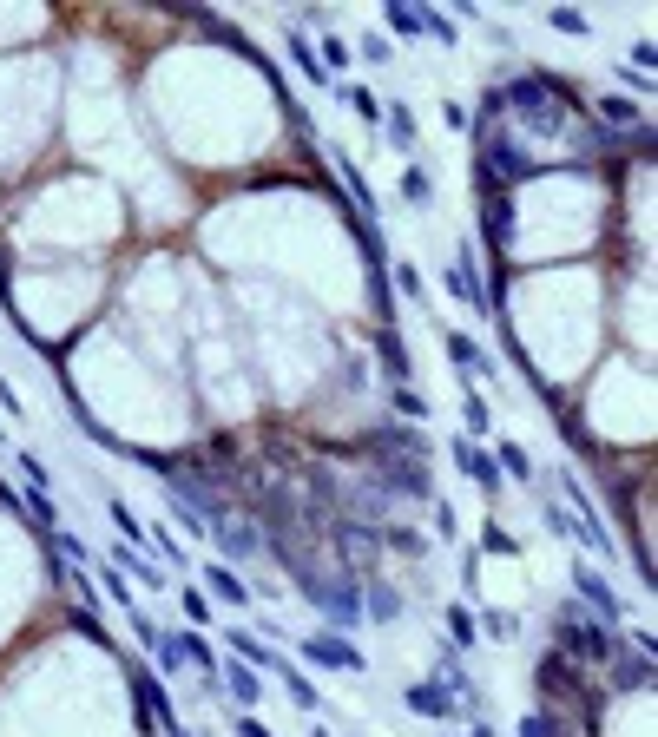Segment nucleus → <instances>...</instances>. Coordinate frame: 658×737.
Masks as SVG:
<instances>
[{
    "mask_svg": "<svg viewBox=\"0 0 658 737\" xmlns=\"http://www.w3.org/2000/svg\"><path fill=\"white\" fill-rule=\"evenodd\" d=\"M481 185H514V178L553 172V165H586L606 145L593 112L580 106L573 86L547 73H514V86H494L481 99Z\"/></svg>",
    "mask_w": 658,
    "mask_h": 737,
    "instance_id": "f257e3e1",
    "label": "nucleus"
},
{
    "mask_svg": "<svg viewBox=\"0 0 658 737\" xmlns=\"http://www.w3.org/2000/svg\"><path fill=\"white\" fill-rule=\"evenodd\" d=\"M553 632H560V652H573V659H612V652H619V645H612V626H599L580 599H566V606L553 612Z\"/></svg>",
    "mask_w": 658,
    "mask_h": 737,
    "instance_id": "f03ea898",
    "label": "nucleus"
},
{
    "mask_svg": "<svg viewBox=\"0 0 658 737\" xmlns=\"http://www.w3.org/2000/svg\"><path fill=\"white\" fill-rule=\"evenodd\" d=\"M290 645H297V652H303V659H310V665H323V672H369V659H362V645H349L343 639V632H336V626H323V632H310V639H290Z\"/></svg>",
    "mask_w": 658,
    "mask_h": 737,
    "instance_id": "7ed1b4c3",
    "label": "nucleus"
},
{
    "mask_svg": "<svg viewBox=\"0 0 658 737\" xmlns=\"http://www.w3.org/2000/svg\"><path fill=\"white\" fill-rule=\"evenodd\" d=\"M573 593H580V606L593 612L599 626H619V612H626V606H619V593L606 586V573H599V566H586V560L573 566Z\"/></svg>",
    "mask_w": 658,
    "mask_h": 737,
    "instance_id": "20e7f679",
    "label": "nucleus"
},
{
    "mask_svg": "<svg viewBox=\"0 0 658 737\" xmlns=\"http://www.w3.org/2000/svg\"><path fill=\"white\" fill-rule=\"evenodd\" d=\"M441 290H448V297H461L468 310H487V283H481V264H474L468 244H455V264L441 270Z\"/></svg>",
    "mask_w": 658,
    "mask_h": 737,
    "instance_id": "39448f33",
    "label": "nucleus"
},
{
    "mask_svg": "<svg viewBox=\"0 0 658 737\" xmlns=\"http://www.w3.org/2000/svg\"><path fill=\"white\" fill-rule=\"evenodd\" d=\"M455 461H461V474H468V481L481 487L487 501H494V494L507 487V481H501V468H494V455H487L481 441H461V435H455Z\"/></svg>",
    "mask_w": 658,
    "mask_h": 737,
    "instance_id": "423d86ee",
    "label": "nucleus"
},
{
    "mask_svg": "<svg viewBox=\"0 0 658 737\" xmlns=\"http://www.w3.org/2000/svg\"><path fill=\"white\" fill-rule=\"evenodd\" d=\"M402 705L408 711H415V718H441V724H448V718H455V691H448V685H441V678H422V685H408L402 691Z\"/></svg>",
    "mask_w": 658,
    "mask_h": 737,
    "instance_id": "0eeeda50",
    "label": "nucleus"
},
{
    "mask_svg": "<svg viewBox=\"0 0 658 737\" xmlns=\"http://www.w3.org/2000/svg\"><path fill=\"white\" fill-rule=\"evenodd\" d=\"M218 547H224V566H231V560H251V553H264L270 540H264V527H257V520H231V514H224V520H218Z\"/></svg>",
    "mask_w": 658,
    "mask_h": 737,
    "instance_id": "6e6552de",
    "label": "nucleus"
},
{
    "mask_svg": "<svg viewBox=\"0 0 658 737\" xmlns=\"http://www.w3.org/2000/svg\"><path fill=\"white\" fill-rule=\"evenodd\" d=\"M224 639H231V652H237V659H244V665H251V672H283V665H290V659H283V652H277V645L251 639V626H244V632H224Z\"/></svg>",
    "mask_w": 658,
    "mask_h": 737,
    "instance_id": "1a4fd4ad",
    "label": "nucleus"
},
{
    "mask_svg": "<svg viewBox=\"0 0 658 737\" xmlns=\"http://www.w3.org/2000/svg\"><path fill=\"white\" fill-rule=\"evenodd\" d=\"M441 349H448V362H455V369H468V376H487V382H494V362H487V349L474 343V336L448 330V336H441Z\"/></svg>",
    "mask_w": 658,
    "mask_h": 737,
    "instance_id": "9d476101",
    "label": "nucleus"
},
{
    "mask_svg": "<svg viewBox=\"0 0 658 737\" xmlns=\"http://www.w3.org/2000/svg\"><path fill=\"white\" fill-rule=\"evenodd\" d=\"M218 691H231L237 705H257V698H264V678H257L244 659H231V665H218Z\"/></svg>",
    "mask_w": 658,
    "mask_h": 737,
    "instance_id": "9b49d317",
    "label": "nucleus"
},
{
    "mask_svg": "<svg viewBox=\"0 0 658 737\" xmlns=\"http://www.w3.org/2000/svg\"><path fill=\"white\" fill-rule=\"evenodd\" d=\"M441 619H448V652H468V645H481V619H474L461 599H448V606H441Z\"/></svg>",
    "mask_w": 658,
    "mask_h": 737,
    "instance_id": "f8f14e48",
    "label": "nucleus"
},
{
    "mask_svg": "<svg viewBox=\"0 0 658 737\" xmlns=\"http://www.w3.org/2000/svg\"><path fill=\"white\" fill-rule=\"evenodd\" d=\"M362 619H382V626L402 619V593H395L389 580H369V586H362Z\"/></svg>",
    "mask_w": 658,
    "mask_h": 737,
    "instance_id": "ddd939ff",
    "label": "nucleus"
},
{
    "mask_svg": "<svg viewBox=\"0 0 658 737\" xmlns=\"http://www.w3.org/2000/svg\"><path fill=\"white\" fill-rule=\"evenodd\" d=\"M112 560H119V573H126V580H145V593H152V586H172V580H165V566L145 560V547H119Z\"/></svg>",
    "mask_w": 658,
    "mask_h": 737,
    "instance_id": "4468645a",
    "label": "nucleus"
},
{
    "mask_svg": "<svg viewBox=\"0 0 658 737\" xmlns=\"http://www.w3.org/2000/svg\"><path fill=\"white\" fill-rule=\"evenodd\" d=\"M204 586H211V593H218L224 606H251V586L237 580V573H231L224 560H211V566H204Z\"/></svg>",
    "mask_w": 658,
    "mask_h": 737,
    "instance_id": "2eb2a0df",
    "label": "nucleus"
},
{
    "mask_svg": "<svg viewBox=\"0 0 658 737\" xmlns=\"http://www.w3.org/2000/svg\"><path fill=\"white\" fill-rule=\"evenodd\" d=\"M481 218H487V244H494V251H507V191L481 185Z\"/></svg>",
    "mask_w": 658,
    "mask_h": 737,
    "instance_id": "dca6fc26",
    "label": "nucleus"
},
{
    "mask_svg": "<svg viewBox=\"0 0 658 737\" xmlns=\"http://www.w3.org/2000/svg\"><path fill=\"white\" fill-rule=\"evenodd\" d=\"M283 47H290V60L303 66V79H310V86H329V73H323V60H316V47H310V33H283Z\"/></svg>",
    "mask_w": 658,
    "mask_h": 737,
    "instance_id": "f3484780",
    "label": "nucleus"
},
{
    "mask_svg": "<svg viewBox=\"0 0 658 737\" xmlns=\"http://www.w3.org/2000/svg\"><path fill=\"white\" fill-rule=\"evenodd\" d=\"M645 678H652V652H632V659L612 652V691H639Z\"/></svg>",
    "mask_w": 658,
    "mask_h": 737,
    "instance_id": "a211bd4d",
    "label": "nucleus"
},
{
    "mask_svg": "<svg viewBox=\"0 0 658 737\" xmlns=\"http://www.w3.org/2000/svg\"><path fill=\"white\" fill-rule=\"evenodd\" d=\"M382 132H389L395 152H415V112L408 106H382Z\"/></svg>",
    "mask_w": 658,
    "mask_h": 737,
    "instance_id": "6ab92c4d",
    "label": "nucleus"
},
{
    "mask_svg": "<svg viewBox=\"0 0 658 737\" xmlns=\"http://www.w3.org/2000/svg\"><path fill=\"white\" fill-rule=\"evenodd\" d=\"M382 20H389V33H402V40H422V7H415V0H389Z\"/></svg>",
    "mask_w": 658,
    "mask_h": 737,
    "instance_id": "aec40b11",
    "label": "nucleus"
},
{
    "mask_svg": "<svg viewBox=\"0 0 658 737\" xmlns=\"http://www.w3.org/2000/svg\"><path fill=\"white\" fill-rule=\"evenodd\" d=\"M277 678H283V691H290V705H297V711H323V691H316L310 678L297 672V665H283Z\"/></svg>",
    "mask_w": 658,
    "mask_h": 737,
    "instance_id": "412c9836",
    "label": "nucleus"
},
{
    "mask_svg": "<svg viewBox=\"0 0 658 737\" xmlns=\"http://www.w3.org/2000/svg\"><path fill=\"white\" fill-rule=\"evenodd\" d=\"M487 455H494V468H501V474H514V481H533V455L520 448V441H501V448H487Z\"/></svg>",
    "mask_w": 658,
    "mask_h": 737,
    "instance_id": "4be33fe9",
    "label": "nucleus"
},
{
    "mask_svg": "<svg viewBox=\"0 0 658 737\" xmlns=\"http://www.w3.org/2000/svg\"><path fill=\"white\" fill-rule=\"evenodd\" d=\"M343 106H349V112H356L362 126H382V99H376V93H369V86H343Z\"/></svg>",
    "mask_w": 658,
    "mask_h": 737,
    "instance_id": "5701e85b",
    "label": "nucleus"
},
{
    "mask_svg": "<svg viewBox=\"0 0 658 737\" xmlns=\"http://www.w3.org/2000/svg\"><path fill=\"white\" fill-rule=\"evenodd\" d=\"M382 547H389V553H408V560H422L428 540L415 534V527H382Z\"/></svg>",
    "mask_w": 658,
    "mask_h": 737,
    "instance_id": "b1692460",
    "label": "nucleus"
},
{
    "mask_svg": "<svg viewBox=\"0 0 658 737\" xmlns=\"http://www.w3.org/2000/svg\"><path fill=\"white\" fill-rule=\"evenodd\" d=\"M106 514H112V527H119V534H126V547H145V520L132 514L126 501H106Z\"/></svg>",
    "mask_w": 658,
    "mask_h": 737,
    "instance_id": "393cba45",
    "label": "nucleus"
},
{
    "mask_svg": "<svg viewBox=\"0 0 658 737\" xmlns=\"http://www.w3.org/2000/svg\"><path fill=\"white\" fill-rule=\"evenodd\" d=\"M389 408H395V415H408V422H428V402L408 389V382H395V389H389Z\"/></svg>",
    "mask_w": 658,
    "mask_h": 737,
    "instance_id": "a878e982",
    "label": "nucleus"
},
{
    "mask_svg": "<svg viewBox=\"0 0 658 737\" xmlns=\"http://www.w3.org/2000/svg\"><path fill=\"white\" fill-rule=\"evenodd\" d=\"M402 198L408 204H428V198H435V178H428L422 165H402Z\"/></svg>",
    "mask_w": 658,
    "mask_h": 737,
    "instance_id": "bb28decb",
    "label": "nucleus"
},
{
    "mask_svg": "<svg viewBox=\"0 0 658 737\" xmlns=\"http://www.w3.org/2000/svg\"><path fill=\"white\" fill-rule=\"evenodd\" d=\"M547 27H553V33H573V40H586V33H593V20L573 14V7H547Z\"/></svg>",
    "mask_w": 658,
    "mask_h": 737,
    "instance_id": "cd10ccee",
    "label": "nucleus"
},
{
    "mask_svg": "<svg viewBox=\"0 0 658 737\" xmlns=\"http://www.w3.org/2000/svg\"><path fill=\"white\" fill-rule=\"evenodd\" d=\"M27 507H33V520H40V534H53V527H60V507H53L47 487H27Z\"/></svg>",
    "mask_w": 658,
    "mask_h": 737,
    "instance_id": "c85d7f7f",
    "label": "nucleus"
},
{
    "mask_svg": "<svg viewBox=\"0 0 658 737\" xmlns=\"http://www.w3.org/2000/svg\"><path fill=\"white\" fill-rule=\"evenodd\" d=\"M422 33H435L441 47H461V33H455V20L441 14V7H422Z\"/></svg>",
    "mask_w": 658,
    "mask_h": 737,
    "instance_id": "c756f323",
    "label": "nucleus"
},
{
    "mask_svg": "<svg viewBox=\"0 0 658 737\" xmlns=\"http://www.w3.org/2000/svg\"><path fill=\"white\" fill-rule=\"evenodd\" d=\"M316 60H323V73L336 79L349 66V40H336V33H323V47H316Z\"/></svg>",
    "mask_w": 658,
    "mask_h": 737,
    "instance_id": "7c9ffc66",
    "label": "nucleus"
},
{
    "mask_svg": "<svg viewBox=\"0 0 658 737\" xmlns=\"http://www.w3.org/2000/svg\"><path fill=\"white\" fill-rule=\"evenodd\" d=\"M461 415H468V435H474V441H487V435H494V428H487L494 415H487V402H481V395H468V402H461Z\"/></svg>",
    "mask_w": 658,
    "mask_h": 737,
    "instance_id": "2f4dec72",
    "label": "nucleus"
},
{
    "mask_svg": "<svg viewBox=\"0 0 658 737\" xmlns=\"http://www.w3.org/2000/svg\"><path fill=\"white\" fill-rule=\"evenodd\" d=\"M474 619H481V632H487V639H514V632H520V619H514V612H474Z\"/></svg>",
    "mask_w": 658,
    "mask_h": 737,
    "instance_id": "473e14b6",
    "label": "nucleus"
},
{
    "mask_svg": "<svg viewBox=\"0 0 658 737\" xmlns=\"http://www.w3.org/2000/svg\"><path fill=\"white\" fill-rule=\"evenodd\" d=\"M599 119H606L612 132H619V126H639V106H632V99H606V106H599Z\"/></svg>",
    "mask_w": 658,
    "mask_h": 737,
    "instance_id": "72a5a7b5",
    "label": "nucleus"
},
{
    "mask_svg": "<svg viewBox=\"0 0 658 737\" xmlns=\"http://www.w3.org/2000/svg\"><path fill=\"white\" fill-rule=\"evenodd\" d=\"M441 126H448V132H474V112L461 106V99H441Z\"/></svg>",
    "mask_w": 658,
    "mask_h": 737,
    "instance_id": "f704fd0d",
    "label": "nucleus"
},
{
    "mask_svg": "<svg viewBox=\"0 0 658 737\" xmlns=\"http://www.w3.org/2000/svg\"><path fill=\"white\" fill-rule=\"evenodd\" d=\"M540 514H547V527H553L560 540H580V520H566V507H560V501H547Z\"/></svg>",
    "mask_w": 658,
    "mask_h": 737,
    "instance_id": "c9c22d12",
    "label": "nucleus"
},
{
    "mask_svg": "<svg viewBox=\"0 0 658 737\" xmlns=\"http://www.w3.org/2000/svg\"><path fill=\"white\" fill-rule=\"evenodd\" d=\"M178 599H185V612H191V626H211V599L198 593V586H178Z\"/></svg>",
    "mask_w": 658,
    "mask_h": 737,
    "instance_id": "e433bc0d",
    "label": "nucleus"
},
{
    "mask_svg": "<svg viewBox=\"0 0 658 737\" xmlns=\"http://www.w3.org/2000/svg\"><path fill=\"white\" fill-rule=\"evenodd\" d=\"M481 547H487V553H520V547H514V534H507L501 520H487V527H481Z\"/></svg>",
    "mask_w": 658,
    "mask_h": 737,
    "instance_id": "4c0bfd02",
    "label": "nucleus"
},
{
    "mask_svg": "<svg viewBox=\"0 0 658 737\" xmlns=\"http://www.w3.org/2000/svg\"><path fill=\"white\" fill-rule=\"evenodd\" d=\"M106 599L112 606H132V580L119 573V566H106Z\"/></svg>",
    "mask_w": 658,
    "mask_h": 737,
    "instance_id": "58836bf2",
    "label": "nucleus"
},
{
    "mask_svg": "<svg viewBox=\"0 0 658 737\" xmlns=\"http://www.w3.org/2000/svg\"><path fill=\"white\" fill-rule=\"evenodd\" d=\"M132 632H139V639H145V652H158V639H165V632H158V626H152V619H145L139 606H132Z\"/></svg>",
    "mask_w": 658,
    "mask_h": 737,
    "instance_id": "ea45409f",
    "label": "nucleus"
},
{
    "mask_svg": "<svg viewBox=\"0 0 658 737\" xmlns=\"http://www.w3.org/2000/svg\"><path fill=\"white\" fill-rule=\"evenodd\" d=\"M395 290H402V297H422V277H415V264H395Z\"/></svg>",
    "mask_w": 658,
    "mask_h": 737,
    "instance_id": "a19ab883",
    "label": "nucleus"
},
{
    "mask_svg": "<svg viewBox=\"0 0 658 737\" xmlns=\"http://www.w3.org/2000/svg\"><path fill=\"white\" fill-rule=\"evenodd\" d=\"M435 534H441V540H461V534H455V507H448V501H435Z\"/></svg>",
    "mask_w": 658,
    "mask_h": 737,
    "instance_id": "79ce46f5",
    "label": "nucleus"
},
{
    "mask_svg": "<svg viewBox=\"0 0 658 737\" xmlns=\"http://www.w3.org/2000/svg\"><path fill=\"white\" fill-rule=\"evenodd\" d=\"M20 474H27V487H47V468H40V455H20Z\"/></svg>",
    "mask_w": 658,
    "mask_h": 737,
    "instance_id": "37998d69",
    "label": "nucleus"
},
{
    "mask_svg": "<svg viewBox=\"0 0 658 737\" xmlns=\"http://www.w3.org/2000/svg\"><path fill=\"white\" fill-rule=\"evenodd\" d=\"M520 737H553V724L540 718V711H527V718H520Z\"/></svg>",
    "mask_w": 658,
    "mask_h": 737,
    "instance_id": "c03bdc74",
    "label": "nucleus"
},
{
    "mask_svg": "<svg viewBox=\"0 0 658 737\" xmlns=\"http://www.w3.org/2000/svg\"><path fill=\"white\" fill-rule=\"evenodd\" d=\"M362 53H369L376 66H389V40H382V33H369V40H362Z\"/></svg>",
    "mask_w": 658,
    "mask_h": 737,
    "instance_id": "a18cd8bd",
    "label": "nucleus"
},
{
    "mask_svg": "<svg viewBox=\"0 0 658 737\" xmlns=\"http://www.w3.org/2000/svg\"><path fill=\"white\" fill-rule=\"evenodd\" d=\"M237 737H270V724H264V718H251V711H244V718H237Z\"/></svg>",
    "mask_w": 658,
    "mask_h": 737,
    "instance_id": "49530a36",
    "label": "nucleus"
},
{
    "mask_svg": "<svg viewBox=\"0 0 658 737\" xmlns=\"http://www.w3.org/2000/svg\"><path fill=\"white\" fill-rule=\"evenodd\" d=\"M468 737H494V724H481V718H474V731Z\"/></svg>",
    "mask_w": 658,
    "mask_h": 737,
    "instance_id": "de8ad7c7",
    "label": "nucleus"
},
{
    "mask_svg": "<svg viewBox=\"0 0 658 737\" xmlns=\"http://www.w3.org/2000/svg\"><path fill=\"white\" fill-rule=\"evenodd\" d=\"M310 737H329V731H323V724H316V731H310Z\"/></svg>",
    "mask_w": 658,
    "mask_h": 737,
    "instance_id": "09e8293b",
    "label": "nucleus"
}]
</instances>
